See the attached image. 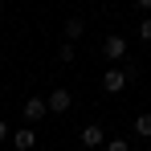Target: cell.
Wrapping results in <instances>:
<instances>
[{
    "mask_svg": "<svg viewBox=\"0 0 151 151\" xmlns=\"http://www.w3.org/2000/svg\"><path fill=\"white\" fill-rule=\"evenodd\" d=\"M135 4H139V8H143V12H151V0H135Z\"/></svg>",
    "mask_w": 151,
    "mask_h": 151,
    "instance_id": "obj_13",
    "label": "cell"
},
{
    "mask_svg": "<svg viewBox=\"0 0 151 151\" xmlns=\"http://www.w3.org/2000/svg\"><path fill=\"white\" fill-rule=\"evenodd\" d=\"M70 106H74V94H70L65 86L49 90V114H70Z\"/></svg>",
    "mask_w": 151,
    "mask_h": 151,
    "instance_id": "obj_3",
    "label": "cell"
},
{
    "mask_svg": "<svg viewBox=\"0 0 151 151\" xmlns=\"http://www.w3.org/2000/svg\"><path fill=\"white\" fill-rule=\"evenodd\" d=\"M139 37H143V41H151V17L143 21V25H139Z\"/></svg>",
    "mask_w": 151,
    "mask_h": 151,
    "instance_id": "obj_11",
    "label": "cell"
},
{
    "mask_svg": "<svg viewBox=\"0 0 151 151\" xmlns=\"http://www.w3.org/2000/svg\"><path fill=\"white\" fill-rule=\"evenodd\" d=\"M106 151H131V143H127V139H110V143H106Z\"/></svg>",
    "mask_w": 151,
    "mask_h": 151,
    "instance_id": "obj_10",
    "label": "cell"
},
{
    "mask_svg": "<svg viewBox=\"0 0 151 151\" xmlns=\"http://www.w3.org/2000/svg\"><path fill=\"white\" fill-rule=\"evenodd\" d=\"M4 139H12V131H8V123L0 119V143H4Z\"/></svg>",
    "mask_w": 151,
    "mask_h": 151,
    "instance_id": "obj_12",
    "label": "cell"
},
{
    "mask_svg": "<svg viewBox=\"0 0 151 151\" xmlns=\"http://www.w3.org/2000/svg\"><path fill=\"white\" fill-rule=\"evenodd\" d=\"M135 131H139L143 139H151V114H139V119H135Z\"/></svg>",
    "mask_w": 151,
    "mask_h": 151,
    "instance_id": "obj_8",
    "label": "cell"
},
{
    "mask_svg": "<svg viewBox=\"0 0 151 151\" xmlns=\"http://www.w3.org/2000/svg\"><path fill=\"white\" fill-rule=\"evenodd\" d=\"M131 70H119V65H110V70H106V74H102V90H106V94H119V90H127V82H131Z\"/></svg>",
    "mask_w": 151,
    "mask_h": 151,
    "instance_id": "obj_1",
    "label": "cell"
},
{
    "mask_svg": "<svg viewBox=\"0 0 151 151\" xmlns=\"http://www.w3.org/2000/svg\"><path fill=\"white\" fill-rule=\"evenodd\" d=\"M86 151H102V147H86Z\"/></svg>",
    "mask_w": 151,
    "mask_h": 151,
    "instance_id": "obj_14",
    "label": "cell"
},
{
    "mask_svg": "<svg viewBox=\"0 0 151 151\" xmlns=\"http://www.w3.org/2000/svg\"><path fill=\"white\" fill-rule=\"evenodd\" d=\"M57 57H61V61H74V41H65V45L57 49Z\"/></svg>",
    "mask_w": 151,
    "mask_h": 151,
    "instance_id": "obj_9",
    "label": "cell"
},
{
    "mask_svg": "<svg viewBox=\"0 0 151 151\" xmlns=\"http://www.w3.org/2000/svg\"><path fill=\"white\" fill-rule=\"evenodd\" d=\"M12 143H17V151H33L37 135H33V131H17V135H12Z\"/></svg>",
    "mask_w": 151,
    "mask_h": 151,
    "instance_id": "obj_7",
    "label": "cell"
},
{
    "mask_svg": "<svg viewBox=\"0 0 151 151\" xmlns=\"http://www.w3.org/2000/svg\"><path fill=\"white\" fill-rule=\"evenodd\" d=\"M0 12H4V4H0Z\"/></svg>",
    "mask_w": 151,
    "mask_h": 151,
    "instance_id": "obj_15",
    "label": "cell"
},
{
    "mask_svg": "<svg viewBox=\"0 0 151 151\" xmlns=\"http://www.w3.org/2000/svg\"><path fill=\"white\" fill-rule=\"evenodd\" d=\"M102 57H106V61H123V57H127V37L110 33V37L102 41Z\"/></svg>",
    "mask_w": 151,
    "mask_h": 151,
    "instance_id": "obj_2",
    "label": "cell"
},
{
    "mask_svg": "<svg viewBox=\"0 0 151 151\" xmlns=\"http://www.w3.org/2000/svg\"><path fill=\"white\" fill-rule=\"evenodd\" d=\"M82 143H86V147H102V143H106V135H102V127H98V123L82 127Z\"/></svg>",
    "mask_w": 151,
    "mask_h": 151,
    "instance_id": "obj_5",
    "label": "cell"
},
{
    "mask_svg": "<svg viewBox=\"0 0 151 151\" xmlns=\"http://www.w3.org/2000/svg\"><path fill=\"white\" fill-rule=\"evenodd\" d=\"M82 33H86V21H82V17H70V21H65V41H78Z\"/></svg>",
    "mask_w": 151,
    "mask_h": 151,
    "instance_id": "obj_6",
    "label": "cell"
},
{
    "mask_svg": "<svg viewBox=\"0 0 151 151\" xmlns=\"http://www.w3.org/2000/svg\"><path fill=\"white\" fill-rule=\"evenodd\" d=\"M21 114H25L29 123H37V119H45V114H49V98H29Z\"/></svg>",
    "mask_w": 151,
    "mask_h": 151,
    "instance_id": "obj_4",
    "label": "cell"
}]
</instances>
